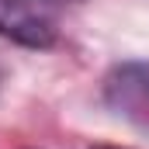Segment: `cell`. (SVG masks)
Masks as SVG:
<instances>
[{
	"instance_id": "1",
	"label": "cell",
	"mask_w": 149,
	"mask_h": 149,
	"mask_svg": "<svg viewBox=\"0 0 149 149\" xmlns=\"http://www.w3.org/2000/svg\"><path fill=\"white\" fill-rule=\"evenodd\" d=\"M104 101L128 121H149V63H118L104 76Z\"/></svg>"
},
{
	"instance_id": "2",
	"label": "cell",
	"mask_w": 149,
	"mask_h": 149,
	"mask_svg": "<svg viewBox=\"0 0 149 149\" xmlns=\"http://www.w3.org/2000/svg\"><path fill=\"white\" fill-rule=\"evenodd\" d=\"M0 38H10L24 49H52L56 24L31 0H0Z\"/></svg>"
},
{
	"instance_id": "3",
	"label": "cell",
	"mask_w": 149,
	"mask_h": 149,
	"mask_svg": "<svg viewBox=\"0 0 149 149\" xmlns=\"http://www.w3.org/2000/svg\"><path fill=\"white\" fill-rule=\"evenodd\" d=\"M38 7H66V3H80V0H31Z\"/></svg>"
},
{
	"instance_id": "4",
	"label": "cell",
	"mask_w": 149,
	"mask_h": 149,
	"mask_svg": "<svg viewBox=\"0 0 149 149\" xmlns=\"http://www.w3.org/2000/svg\"><path fill=\"white\" fill-rule=\"evenodd\" d=\"M90 149H125V146H90Z\"/></svg>"
}]
</instances>
